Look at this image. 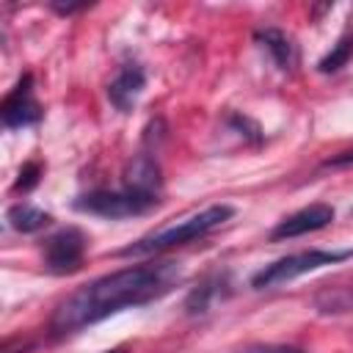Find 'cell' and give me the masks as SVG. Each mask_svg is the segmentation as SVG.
<instances>
[{"mask_svg":"<svg viewBox=\"0 0 353 353\" xmlns=\"http://www.w3.org/2000/svg\"><path fill=\"white\" fill-rule=\"evenodd\" d=\"M179 281H182V265L174 259L132 265V268L99 276L58 303V309L52 312L50 328L55 334H74L121 309H135V306L160 301Z\"/></svg>","mask_w":353,"mask_h":353,"instance_id":"cell-1","label":"cell"},{"mask_svg":"<svg viewBox=\"0 0 353 353\" xmlns=\"http://www.w3.org/2000/svg\"><path fill=\"white\" fill-rule=\"evenodd\" d=\"M232 215H234V210L229 204H212V207H207V210H201V212H196V215H190V218H185V221H179L174 226H165L160 232H152V234L135 240L132 245L121 248L119 254L121 256H141V254H160V251L176 248L182 243H190L196 237L210 234L212 229L226 223Z\"/></svg>","mask_w":353,"mask_h":353,"instance_id":"cell-2","label":"cell"},{"mask_svg":"<svg viewBox=\"0 0 353 353\" xmlns=\"http://www.w3.org/2000/svg\"><path fill=\"white\" fill-rule=\"evenodd\" d=\"M353 256V248H342V251H323V248H309V251H298L290 256H281L270 265H265L259 273H254L251 287L254 290H270V287H281L303 273L320 270L325 265H336Z\"/></svg>","mask_w":353,"mask_h":353,"instance_id":"cell-3","label":"cell"},{"mask_svg":"<svg viewBox=\"0 0 353 353\" xmlns=\"http://www.w3.org/2000/svg\"><path fill=\"white\" fill-rule=\"evenodd\" d=\"M74 207L80 212H91L99 218H130V215H143L152 207H157V199H146V196L132 193L127 188H119V190L99 188V190L83 193L74 201Z\"/></svg>","mask_w":353,"mask_h":353,"instance_id":"cell-4","label":"cell"},{"mask_svg":"<svg viewBox=\"0 0 353 353\" xmlns=\"http://www.w3.org/2000/svg\"><path fill=\"white\" fill-rule=\"evenodd\" d=\"M83 256H85V234L77 226L58 229L55 234H50L41 243L44 268L50 273H55V276H66V273L80 270Z\"/></svg>","mask_w":353,"mask_h":353,"instance_id":"cell-5","label":"cell"},{"mask_svg":"<svg viewBox=\"0 0 353 353\" xmlns=\"http://www.w3.org/2000/svg\"><path fill=\"white\" fill-rule=\"evenodd\" d=\"M0 119L11 130L36 124L41 119V105L33 97V77L30 74H22L19 83L6 94V99L0 102Z\"/></svg>","mask_w":353,"mask_h":353,"instance_id":"cell-6","label":"cell"},{"mask_svg":"<svg viewBox=\"0 0 353 353\" xmlns=\"http://www.w3.org/2000/svg\"><path fill=\"white\" fill-rule=\"evenodd\" d=\"M334 221V207L331 204H309L292 215H287L284 221L276 223V229L270 232V240H290V237H301L306 232H317L323 226H328Z\"/></svg>","mask_w":353,"mask_h":353,"instance_id":"cell-7","label":"cell"},{"mask_svg":"<svg viewBox=\"0 0 353 353\" xmlns=\"http://www.w3.org/2000/svg\"><path fill=\"white\" fill-rule=\"evenodd\" d=\"M121 188H127L132 193H141L146 199H157L160 201L163 179H160V165L154 163V157L152 154H138L135 160H130L127 168H124Z\"/></svg>","mask_w":353,"mask_h":353,"instance_id":"cell-8","label":"cell"},{"mask_svg":"<svg viewBox=\"0 0 353 353\" xmlns=\"http://www.w3.org/2000/svg\"><path fill=\"white\" fill-rule=\"evenodd\" d=\"M143 85H146L143 69H141L138 63H127V66L110 80V85H108V99H110L121 113H127V110H132V105L138 102Z\"/></svg>","mask_w":353,"mask_h":353,"instance_id":"cell-9","label":"cell"},{"mask_svg":"<svg viewBox=\"0 0 353 353\" xmlns=\"http://www.w3.org/2000/svg\"><path fill=\"white\" fill-rule=\"evenodd\" d=\"M256 41L273 55L276 66L279 69H292L295 66V58H298V50L292 44V39L284 33V30H276V28H265V30H256Z\"/></svg>","mask_w":353,"mask_h":353,"instance_id":"cell-10","label":"cell"},{"mask_svg":"<svg viewBox=\"0 0 353 353\" xmlns=\"http://www.w3.org/2000/svg\"><path fill=\"white\" fill-rule=\"evenodd\" d=\"M6 221H8L11 229H17V232H22V234H33V232L47 229V226L52 223V215L44 212V210H39V207H33V204L19 201V204L8 207Z\"/></svg>","mask_w":353,"mask_h":353,"instance_id":"cell-11","label":"cell"},{"mask_svg":"<svg viewBox=\"0 0 353 353\" xmlns=\"http://www.w3.org/2000/svg\"><path fill=\"white\" fill-rule=\"evenodd\" d=\"M223 287H226V276H210V279H204V281L188 295L185 309H188L190 314H201V312H207L210 303L223 292Z\"/></svg>","mask_w":353,"mask_h":353,"instance_id":"cell-12","label":"cell"},{"mask_svg":"<svg viewBox=\"0 0 353 353\" xmlns=\"http://www.w3.org/2000/svg\"><path fill=\"white\" fill-rule=\"evenodd\" d=\"M350 55H353V30L342 33V39L334 44V50H331L325 58H320L317 69H320L323 74H328V72H336V69H342V66L350 61Z\"/></svg>","mask_w":353,"mask_h":353,"instance_id":"cell-13","label":"cell"},{"mask_svg":"<svg viewBox=\"0 0 353 353\" xmlns=\"http://www.w3.org/2000/svg\"><path fill=\"white\" fill-rule=\"evenodd\" d=\"M39 179H41V163L30 160V163H25V165L19 168V176H17V182H14V190H22V193H25V190L36 188Z\"/></svg>","mask_w":353,"mask_h":353,"instance_id":"cell-14","label":"cell"},{"mask_svg":"<svg viewBox=\"0 0 353 353\" xmlns=\"http://www.w3.org/2000/svg\"><path fill=\"white\" fill-rule=\"evenodd\" d=\"M237 353H303L295 345H245Z\"/></svg>","mask_w":353,"mask_h":353,"instance_id":"cell-15","label":"cell"},{"mask_svg":"<svg viewBox=\"0 0 353 353\" xmlns=\"http://www.w3.org/2000/svg\"><path fill=\"white\" fill-rule=\"evenodd\" d=\"M347 163H353V149H350V152H342L339 157L325 160V165H347Z\"/></svg>","mask_w":353,"mask_h":353,"instance_id":"cell-16","label":"cell"},{"mask_svg":"<svg viewBox=\"0 0 353 353\" xmlns=\"http://www.w3.org/2000/svg\"><path fill=\"white\" fill-rule=\"evenodd\" d=\"M105 353H124V350H121V347H116V350H105Z\"/></svg>","mask_w":353,"mask_h":353,"instance_id":"cell-17","label":"cell"}]
</instances>
